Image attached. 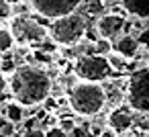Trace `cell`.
Wrapping results in <instances>:
<instances>
[{"mask_svg":"<svg viewBox=\"0 0 149 137\" xmlns=\"http://www.w3.org/2000/svg\"><path fill=\"white\" fill-rule=\"evenodd\" d=\"M8 90L21 106H39L51 94V76L37 66H19L8 78Z\"/></svg>","mask_w":149,"mask_h":137,"instance_id":"obj_1","label":"cell"},{"mask_svg":"<svg viewBox=\"0 0 149 137\" xmlns=\"http://www.w3.org/2000/svg\"><path fill=\"white\" fill-rule=\"evenodd\" d=\"M68 102L72 110L80 117H96L106 104V92L102 84L76 82L68 90Z\"/></svg>","mask_w":149,"mask_h":137,"instance_id":"obj_2","label":"cell"},{"mask_svg":"<svg viewBox=\"0 0 149 137\" xmlns=\"http://www.w3.org/2000/svg\"><path fill=\"white\" fill-rule=\"evenodd\" d=\"M86 29H88L86 17L72 13V15L51 21L47 27V35L51 37L55 45H78L80 41H84Z\"/></svg>","mask_w":149,"mask_h":137,"instance_id":"obj_3","label":"cell"},{"mask_svg":"<svg viewBox=\"0 0 149 137\" xmlns=\"http://www.w3.org/2000/svg\"><path fill=\"white\" fill-rule=\"evenodd\" d=\"M8 31L15 39V43L19 45H37L41 41H45L49 35H47V27L39 23L37 17H31V15H17L10 19V25H8Z\"/></svg>","mask_w":149,"mask_h":137,"instance_id":"obj_4","label":"cell"},{"mask_svg":"<svg viewBox=\"0 0 149 137\" xmlns=\"http://www.w3.org/2000/svg\"><path fill=\"white\" fill-rule=\"evenodd\" d=\"M127 106L141 115H149V68L131 72L127 82Z\"/></svg>","mask_w":149,"mask_h":137,"instance_id":"obj_5","label":"cell"},{"mask_svg":"<svg viewBox=\"0 0 149 137\" xmlns=\"http://www.w3.org/2000/svg\"><path fill=\"white\" fill-rule=\"evenodd\" d=\"M110 66L106 62V57L96 55V53H86L76 57L74 64V76L80 78L82 82H94L100 84V80H106L110 76Z\"/></svg>","mask_w":149,"mask_h":137,"instance_id":"obj_6","label":"cell"},{"mask_svg":"<svg viewBox=\"0 0 149 137\" xmlns=\"http://www.w3.org/2000/svg\"><path fill=\"white\" fill-rule=\"evenodd\" d=\"M27 2H29V8H33L39 17L47 21H55L76 13L82 0H27Z\"/></svg>","mask_w":149,"mask_h":137,"instance_id":"obj_7","label":"cell"},{"mask_svg":"<svg viewBox=\"0 0 149 137\" xmlns=\"http://www.w3.org/2000/svg\"><path fill=\"white\" fill-rule=\"evenodd\" d=\"M125 25H127L125 15L108 13V15L98 17V21H96V33H98V37H100V39L114 41V39H118V37L123 35Z\"/></svg>","mask_w":149,"mask_h":137,"instance_id":"obj_8","label":"cell"},{"mask_svg":"<svg viewBox=\"0 0 149 137\" xmlns=\"http://www.w3.org/2000/svg\"><path fill=\"white\" fill-rule=\"evenodd\" d=\"M106 125L114 135H125V133H129L133 129L135 115L131 113L129 106H114L106 117Z\"/></svg>","mask_w":149,"mask_h":137,"instance_id":"obj_9","label":"cell"},{"mask_svg":"<svg viewBox=\"0 0 149 137\" xmlns=\"http://www.w3.org/2000/svg\"><path fill=\"white\" fill-rule=\"evenodd\" d=\"M139 41H137V37H133V35H120L118 39H116V43L112 45V51H116L118 55H123V57H127V59H133L137 53H139Z\"/></svg>","mask_w":149,"mask_h":137,"instance_id":"obj_10","label":"cell"},{"mask_svg":"<svg viewBox=\"0 0 149 137\" xmlns=\"http://www.w3.org/2000/svg\"><path fill=\"white\" fill-rule=\"evenodd\" d=\"M127 15L135 19H149V0H120Z\"/></svg>","mask_w":149,"mask_h":137,"instance_id":"obj_11","label":"cell"},{"mask_svg":"<svg viewBox=\"0 0 149 137\" xmlns=\"http://www.w3.org/2000/svg\"><path fill=\"white\" fill-rule=\"evenodd\" d=\"M106 62H108L110 70H112V72H118V74H123V72H133V70H135L133 62L127 59V57H123V55H118L116 51H110V53L106 55Z\"/></svg>","mask_w":149,"mask_h":137,"instance_id":"obj_12","label":"cell"},{"mask_svg":"<svg viewBox=\"0 0 149 137\" xmlns=\"http://www.w3.org/2000/svg\"><path fill=\"white\" fill-rule=\"evenodd\" d=\"M4 119L10 121L15 127L21 125V123L25 121V106H21L19 102H8V104L4 106Z\"/></svg>","mask_w":149,"mask_h":137,"instance_id":"obj_13","label":"cell"},{"mask_svg":"<svg viewBox=\"0 0 149 137\" xmlns=\"http://www.w3.org/2000/svg\"><path fill=\"white\" fill-rule=\"evenodd\" d=\"M84 4V17H102L104 15V2L102 0H82Z\"/></svg>","mask_w":149,"mask_h":137,"instance_id":"obj_14","label":"cell"},{"mask_svg":"<svg viewBox=\"0 0 149 137\" xmlns=\"http://www.w3.org/2000/svg\"><path fill=\"white\" fill-rule=\"evenodd\" d=\"M15 45V39L8 31V27H0V53H8Z\"/></svg>","mask_w":149,"mask_h":137,"instance_id":"obj_15","label":"cell"},{"mask_svg":"<svg viewBox=\"0 0 149 137\" xmlns=\"http://www.w3.org/2000/svg\"><path fill=\"white\" fill-rule=\"evenodd\" d=\"M92 49H94V53L96 55H102V57H106L110 51H112V41H108V39H96L94 43H92Z\"/></svg>","mask_w":149,"mask_h":137,"instance_id":"obj_16","label":"cell"},{"mask_svg":"<svg viewBox=\"0 0 149 137\" xmlns=\"http://www.w3.org/2000/svg\"><path fill=\"white\" fill-rule=\"evenodd\" d=\"M57 127H59L65 135H70V133L76 129V121H74L72 117H68V119H65V117H59V119H57Z\"/></svg>","mask_w":149,"mask_h":137,"instance_id":"obj_17","label":"cell"},{"mask_svg":"<svg viewBox=\"0 0 149 137\" xmlns=\"http://www.w3.org/2000/svg\"><path fill=\"white\" fill-rule=\"evenodd\" d=\"M17 131H15V125L10 123V121H6L4 119V115L0 117V137H10V135H15Z\"/></svg>","mask_w":149,"mask_h":137,"instance_id":"obj_18","label":"cell"},{"mask_svg":"<svg viewBox=\"0 0 149 137\" xmlns=\"http://www.w3.org/2000/svg\"><path fill=\"white\" fill-rule=\"evenodd\" d=\"M13 19V6L6 0H0V21H10Z\"/></svg>","mask_w":149,"mask_h":137,"instance_id":"obj_19","label":"cell"},{"mask_svg":"<svg viewBox=\"0 0 149 137\" xmlns=\"http://www.w3.org/2000/svg\"><path fill=\"white\" fill-rule=\"evenodd\" d=\"M21 137H45V131L41 127H35V129H25Z\"/></svg>","mask_w":149,"mask_h":137,"instance_id":"obj_20","label":"cell"},{"mask_svg":"<svg viewBox=\"0 0 149 137\" xmlns=\"http://www.w3.org/2000/svg\"><path fill=\"white\" fill-rule=\"evenodd\" d=\"M137 41H139V47L147 45V49H149V29H143V31H141V35L137 37Z\"/></svg>","mask_w":149,"mask_h":137,"instance_id":"obj_21","label":"cell"},{"mask_svg":"<svg viewBox=\"0 0 149 137\" xmlns=\"http://www.w3.org/2000/svg\"><path fill=\"white\" fill-rule=\"evenodd\" d=\"M45 137H65V133L55 125V127H51V129H47V131H45Z\"/></svg>","mask_w":149,"mask_h":137,"instance_id":"obj_22","label":"cell"},{"mask_svg":"<svg viewBox=\"0 0 149 137\" xmlns=\"http://www.w3.org/2000/svg\"><path fill=\"white\" fill-rule=\"evenodd\" d=\"M70 137H92V133L88 131V129H82V127H76L72 133H70Z\"/></svg>","mask_w":149,"mask_h":137,"instance_id":"obj_23","label":"cell"},{"mask_svg":"<svg viewBox=\"0 0 149 137\" xmlns=\"http://www.w3.org/2000/svg\"><path fill=\"white\" fill-rule=\"evenodd\" d=\"M6 88H8V80H6V76H4V74H0V94H2Z\"/></svg>","mask_w":149,"mask_h":137,"instance_id":"obj_24","label":"cell"},{"mask_svg":"<svg viewBox=\"0 0 149 137\" xmlns=\"http://www.w3.org/2000/svg\"><path fill=\"white\" fill-rule=\"evenodd\" d=\"M6 2H8L10 6H19V4L23 2V0H6Z\"/></svg>","mask_w":149,"mask_h":137,"instance_id":"obj_25","label":"cell"},{"mask_svg":"<svg viewBox=\"0 0 149 137\" xmlns=\"http://www.w3.org/2000/svg\"><path fill=\"white\" fill-rule=\"evenodd\" d=\"M10 137H21V135H19V133H15V135H10Z\"/></svg>","mask_w":149,"mask_h":137,"instance_id":"obj_26","label":"cell"}]
</instances>
